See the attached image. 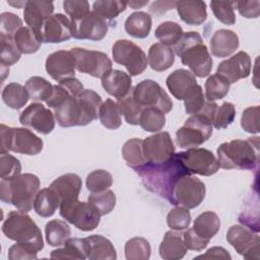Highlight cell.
<instances>
[{"label": "cell", "instance_id": "obj_46", "mask_svg": "<svg viewBox=\"0 0 260 260\" xmlns=\"http://www.w3.org/2000/svg\"><path fill=\"white\" fill-rule=\"evenodd\" d=\"M122 115L124 116L125 121L130 125H138L139 117L143 108L136 103L132 95V90L125 98L117 101Z\"/></svg>", "mask_w": 260, "mask_h": 260}, {"label": "cell", "instance_id": "obj_41", "mask_svg": "<svg viewBox=\"0 0 260 260\" xmlns=\"http://www.w3.org/2000/svg\"><path fill=\"white\" fill-rule=\"evenodd\" d=\"M231 83L221 75L215 73L210 75L205 81V99L210 102L223 99L229 90Z\"/></svg>", "mask_w": 260, "mask_h": 260}, {"label": "cell", "instance_id": "obj_24", "mask_svg": "<svg viewBox=\"0 0 260 260\" xmlns=\"http://www.w3.org/2000/svg\"><path fill=\"white\" fill-rule=\"evenodd\" d=\"M81 187L82 182L80 177L73 173L58 177L50 185V188H52L57 193L60 199V206L78 200Z\"/></svg>", "mask_w": 260, "mask_h": 260}, {"label": "cell", "instance_id": "obj_49", "mask_svg": "<svg viewBox=\"0 0 260 260\" xmlns=\"http://www.w3.org/2000/svg\"><path fill=\"white\" fill-rule=\"evenodd\" d=\"M1 42V54H0V63L3 67H9L10 65L15 64L21 56V53L18 51L15 46L14 40L0 35Z\"/></svg>", "mask_w": 260, "mask_h": 260}, {"label": "cell", "instance_id": "obj_38", "mask_svg": "<svg viewBox=\"0 0 260 260\" xmlns=\"http://www.w3.org/2000/svg\"><path fill=\"white\" fill-rule=\"evenodd\" d=\"M142 141L139 138H132L127 140L122 147V156L127 166L133 170L146 164L142 151Z\"/></svg>", "mask_w": 260, "mask_h": 260}, {"label": "cell", "instance_id": "obj_42", "mask_svg": "<svg viewBox=\"0 0 260 260\" xmlns=\"http://www.w3.org/2000/svg\"><path fill=\"white\" fill-rule=\"evenodd\" d=\"M138 125L147 132H158L166 125L165 114L156 108H143Z\"/></svg>", "mask_w": 260, "mask_h": 260}, {"label": "cell", "instance_id": "obj_56", "mask_svg": "<svg viewBox=\"0 0 260 260\" xmlns=\"http://www.w3.org/2000/svg\"><path fill=\"white\" fill-rule=\"evenodd\" d=\"M65 12L70 16V20H77L89 13V3L85 0H66L63 2Z\"/></svg>", "mask_w": 260, "mask_h": 260}, {"label": "cell", "instance_id": "obj_44", "mask_svg": "<svg viewBox=\"0 0 260 260\" xmlns=\"http://www.w3.org/2000/svg\"><path fill=\"white\" fill-rule=\"evenodd\" d=\"M149 242L141 237L128 240L125 244V257L127 260H147L150 258Z\"/></svg>", "mask_w": 260, "mask_h": 260}, {"label": "cell", "instance_id": "obj_17", "mask_svg": "<svg viewBox=\"0 0 260 260\" xmlns=\"http://www.w3.org/2000/svg\"><path fill=\"white\" fill-rule=\"evenodd\" d=\"M19 122L25 127L47 135L54 130L56 120L51 110L41 103H31L21 112Z\"/></svg>", "mask_w": 260, "mask_h": 260}, {"label": "cell", "instance_id": "obj_58", "mask_svg": "<svg viewBox=\"0 0 260 260\" xmlns=\"http://www.w3.org/2000/svg\"><path fill=\"white\" fill-rule=\"evenodd\" d=\"M37 251H35L34 249H31L30 247L24 245V244H20V243H16L14 245H12L9 248L8 251V259L9 260H17V259H37Z\"/></svg>", "mask_w": 260, "mask_h": 260}, {"label": "cell", "instance_id": "obj_37", "mask_svg": "<svg viewBox=\"0 0 260 260\" xmlns=\"http://www.w3.org/2000/svg\"><path fill=\"white\" fill-rule=\"evenodd\" d=\"M99 118L106 128L111 130L118 129L122 124V113L117 102L111 99L106 100L100 108Z\"/></svg>", "mask_w": 260, "mask_h": 260}, {"label": "cell", "instance_id": "obj_3", "mask_svg": "<svg viewBox=\"0 0 260 260\" xmlns=\"http://www.w3.org/2000/svg\"><path fill=\"white\" fill-rule=\"evenodd\" d=\"M216 153L219 168L254 170L259 162V137L223 142L218 146Z\"/></svg>", "mask_w": 260, "mask_h": 260}, {"label": "cell", "instance_id": "obj_14", "mask_svg": "<svg viewBox=\"0 0 260 260\" xmlns=\"http://www.w3.org/2000/svg\"><path fill=\"white\" fill-rule=\"evenodd\" d=\"M70 51L75 57L76 69L81 73L102 78L112 70V61L104 52L83 48H73Z\"/></svg>", "mask_w": 260, "mask_h": 260}, {"label": "cell", "instance_id": "obj_31", "mask_svg": "<svg viewBox=\"0 0 260 260\" xmlns=\"http://www.w3.org/2000/svg\"><path fill=\"white\" fill-rule=\"evenodd\" d=\"M89 245L87 259L90 260H115L117 253L112 242L102 235H92L86 238Z\"/></svg>", "mask_w": 260, "mask_h": 260}, {"label": "cell", "instance_id": "obj_39", "mask_svg": "<svg viewBox=\"0 0 260 260\" xmlns=\"http://www.w3.org/2000/svg\"><path fill=\"white\" fill-rule=\"evenodd\" d=\"M13 40L21 54L36 53L42 45L41 39L28 26H22L15 34Z\"/></svg>", "mask_w": 260, "mask_h": 260}, {"label": "cell", "instance_id": "obj_33", "mask_svg": "<svg viewBox=\"0 0 260 260\" xmlns=\"http://www.w3.org/2000/svg\"><path fill=\"white\" fill-rule=\"evenodd\" d=\"M192 229L199 237L210 241L220 229V219L214 211H204L196 217Z\"/></svg>", "mask_w": 260, "mask_h": 260}, {"label": "cell", "instance_id": "obj_13", "mask_svg": "<svg viewBox=\"0 0 260 260\" xmlns=\"http://www.w3.org/2000/svg\"><path fill=\"white\" fill-rule=\"evenodd\" d=\"M176 155L191 175L211 176L219 169L217 158L206 148H188L186 151L176 153Z\"/></svg>", "mask_w": 260, "mask_h": 260}, {"label": "cell", "instance_id": "obj_28", "mask_svg": "<svg viewBox=\"0 0 260 260\" xmlns=\"http://www.w3.org/2000/svg\"><path fill=\"white\" fill-rule=\"evenodd\" d=\"M187 250L183 234H180L179 231H169L165 234L158 252L159 256L165 260H179L185 256Z\"/></svg>", "mask_w": 260, "mask_h": 260}, {"label": "cell", "instance_id": "obj_5", "mask_svg": "<svg viewBox=\"0 0 260 260\" xmlns=\"http://www.w3.org/2000/svg\"><path fill=\"white\" fill-rule=\"evenodd\" d=\"M40 179L34 174H20L11 180L0 181V199L18 210L28 212L40 191Z\"/></svg>", "mask_w": 260, "mask_h": 260}, {"label": "cell", "instance_id": "obj_20", "mask_svg": "<svg viewBox=\"0 0 260 260\" xmlns=\"http://www.w3.org/2000/svg\"><path fill=\"white\" fill-rule=\"evenodd\" d=\"M251 72V58L240 51L231 58L223 60L217 66L216 73L223 76L230 83H235L240 79L246 78Z\"/></svg>", "mask_w": 260, "mask_h": 260}, {"label": "cell", "instance_id": "obj_4", "mask_svg": "<svg viewBox=\"0 0 260 260\" xmlns=\"http://www.w3.org/2000/svg\"><path fill=\"white\" fill-rule=\"evenodd\" d=\"M174 53L197 77H206L212 69V58L197 31L184 32L174 46Z\"/></svg>", "mask_w": 260, "mask_h": 260}, {"label": "cell", "instance_id": "obj_16", "mask_svg": "<svg viewBox=\"0 0 260 260\" xmlns=\"http://www.w3.org/2000/svg\"><path fill=\"white\" fill-rule=\"evenodd\" d=\"M226 241L245 259H259L260 238L252 230L239 224L232 225L226 233Z\"/></svg>", "mask_w": 260, "mask_h": 260}, {"label": "cell", "instance_id": "obj_18", "mask_svg": "<svg viewBox=\"0 0 260 260\" xmlns=\"http://www.w3.org/2000/svg\"><path fill=\"white\" fill-rule=\"evenodd\" d=\"M72 37L77 40L101 41L108 32V22L93 11L77 20H71Z\"/></svg>", "mask_w": 260, "mask_h": 260}, {"label": "cell", "instance_id": "obj_52", "mask_svg": "<svg viewBox=\"0 0 260 260\" xmlns=\"http://www.w3.org/2000/svg\"><path fill=\"white\" fill-rule=\"evenodd\" d=\"M21 173L20 161L13 155L7 153L0 154V177L3 180H11Z\"/></svg>", "mask_w": 260, "mask_h": 260}, {"label": "cell", "instance_id": "obj_62", "mask_svg": "<svg viewBox=\"0 0 260 260\" xmlns=\"http://www.w3.org/2000/svg\"><path fill=\"white\" fill-rule=\"evenodd\" d=\"M147 3H148V1H143V2L131 1V2H128V5H130V7H132L133 9H136V8H139V7H142V6L146 5Z\"/></svg>", "mask_w": 260, "mask_h": 260}, {"label": "cell", "instance_id": "obj_2", "mask_svg": "<svg viewBox=\"0 0 260 260\" xmlns=\"http://www.w3.org/2000/svg\"><path fill=\"white\" fill-rule=\"evenodd\" d=\"M134 171L142 179L145 188L168 201L176 181L184 175H191L176 153L164 164H145Z\"/></svg>", "mask_w": 260, "mask_h": 260}, {"label": "cell", "instance_id": "obj_32", "mask_svg": "<svg viewBox=\"0 0 260 260\" xmlns=\"http://www.w3.org/2000/svg\"><path fill=\"white\" fill-rule=\"evenodd\" d=\"M151 16L143 11H136L130 14L125 20L126 32L136 39L146 38L151 29Z\"/></svg>", "mask_w": 260, "mask_h": 260}, {"label": "cell", "instance_id": "obj_36", "mask_svg": "<svg viewBox=\"0 0 260 260\" xmlns=\"http://www.w3.org/2000/svg\"><path fill=\"white\" fill-rule=\"evenodd\" d=\"M29 96L25 86L19 83H8L2 91V101L4 104L14 110H19L26 105Z\"/></svg>", "mask_w": 260, "mask_h": 260}, {"label": "cell", "instance_id": "obj_9", "mask_svg": "<svg viewBox=\"0 0 260 260\" xmlns=\"http://www.w3.org/2000/svg\"><path fill=\"white\" fill-rule=\"evenodd\" d=\"M212 134V122L202 115H192L176 132V142L182 148L203 144Z\"/></svg>", "mask_w": 260, "mask_h": 260}, {"label": "cell", "instance_id": "obj_30", "mask_svg": "<svg viewBox=\"0 0 260 260\" xmlns=\"http://www.w3.org/2000/svg\"><path fill=\"white\" fill-rule=\"evenodd\" d=\"M147 62L154 71H166L175 62L174 50L161 43H155L148 50Z\"/></svg>", "mask_w": 260, "mask_h": 260}, {"label": "cell", "instance_id": "obj_15", "mask_svg": "<svg viewBox=\"0 0 260 260\" xmlns=\"http://www.w3.org/2000/svg\"><path fill=\"white\" fill-rule=\"evenodd\" d=\"M142 151L146 164H164L175 153V145L167 131L157 132L142 141Z\"/></svg>", "mask_w": 260, "mask_h": 260}, {"label": "cell", "instance_id": "obj_55", "mask_svg": "<svg viewBox=\"0 0 260 260\" xmlns=\"http://www.w3.org/2000/svg\"><path fill=\"white\" fill-rule=\"evenodd\" d=\"M242 128L251 134L259 132V107H249L244 110L241 118Z\"/></svg>", "mask_w": 260, "mask_h": 260}, {"label": "cell", "instance_id": "obj_12", "mask_svg": "<svg viewBox=\"0 0 260 260\" xmlns=\"http://www.w3.org/2000/svg\"><path fill=\"white\" fill-rule=\"evenodd\" d=\"M60 215L80 231L89 232L94 230L101 220V214L89 202L76 200L72 203L61 205Z\"/></svg>", "mask_w": 260, "mask_h": 260}, {"label": "cell", "instance_id": "obj_26", "mask_svg": "<svg viewBox=\"0 0 260 260\" xmlns=\"http://www.w3.org/2000/svg\"><path fill=\"white\" fill-rule=\"evenodd\" d=\"M239 47V37L230 29H218L210 39V50L213 56L224 58L232 55Z\"/></svg>", "mask_w": 260, "mask_h": 260}, {"label": "cell", "instance_id": "obj_7", "mask_svg": "<svg viewBox=\"0 0 260 260\" xmlns=\"http://www.w3.org/2000/svg\"><path fill=\"white\" fill-rule=\"evenodd\" d=\"M1 153L13 151L36 155L43 149V140L26 128H12L1 124Z\"/></svg>", "mask_w": 260, "mask_h": 260}, {"label": "cell", "instance_id": "obj_57", "mask_svg": "<svg viewBox=\"0 0 260 260\" xmlns=\"http://www.w3.org/2000/svg\"><path fill=\"white\" fill-rule=\"evenodd\" d=\"M205 102H206V99H205V95L203 94V89L199 85L196 91L190 98L184 101L186 113L190 115H197L202 110Z\"/></svg>", "mask_w": 260, "mask_h": 260}, {"label": "cell", "instance_id": "obj_40", "mask_svg": "<svg viewBox=\"0 0 260 260\" xmlns=\"http://www.w3.org/2000/svg\"><path fill=\"white\" fill-rule=\"evenodd\" d=\"M53 86L41 76H32L25 82V88L29 99L36 102H47L53 92Z\"/></svg>", "mask_w": 260, "mask_h": 260}, {"label": "cell", "instance_id": "obj_45", "mask_svg": "<svg viewBox=\"0 0 260 260\" xmlns=\"http://www.w3.org/2000/svg\"><path fill=\"white\" fill-rule=\"evenodd\" d=\"M128 2L118 0H99L93 2L92 11L105 20H112L123 12Z\"/></svg>", "mask_w": 260, "mask_h": 260}, {"label": "cell", "instance_id": "obj_22", "mask_svg": "<svg viewBox=\"0 0 260 260\" xmlns=\"http://www.w3.org/2000/svg\"><path fill=\"white\" fill-rule=\"evenodd\" d=\"M43 43H62L72 38V23L70 18L62 13L52 14L44 23L42 34Z\"/></svg>", "mask_w": 260, "mask_h": 260}, {"label": "cell", "instance_id": "obj_43", "mask_svg": "<svg viewBox=\"0 0 260 260\" xmlns=\"http://www.w3.org/2000/svg\"><path fill=\"white\" fill-rule=\"evenodd\" d=\"M183 34L184 31L181 25L174 21H165L155 29V38L159 43L171 48L179 42Z\"/></svg>", "mask_w": 260, "mask_h": 260}, {"label": "cell", "instance_id": "obj_29", "mask_svg": "<svg viewBox=\"0 0 260 260\" xmlns=\"http://www.w3.org/2000/svg\"><path fill=\"white\" fill-rule=\"evenodd\" d=\"M89 245L86 238H69L63 248L53 250L50 254L52 259H87Z\"/></svg>", "mask_w": 260, "mask_h": 260}, {"label": "cell", "instance_id": "obj_21", "mask_svg": "<svg viewBox=\"0 0 260 260\" xmlns=\"http://www.w3.org/2000/svg\"><path fill=\"white\" fill-rule=\"evenodd\" d=\"M53 11L54 4L51 1L30 0L26 1V4L24 5V21L27 26L41 39V34L44 23L53 14Z\"/></svg>", "mask_w": 260, "mask_h": 260}, {"label": "cell", "instance_id": "obj_60", "mask_svg": "<svg viewBox=\"0 0 260 260\" xmlns=\"http://www.w3.org/2000/svg\"><path fill=\"white\" fill-rule=\"evenodd\" d=\"M235 6L239 10L240 14L246 18H257L260 13V2L255 1H237Z\"/></svg>", "mask_w": 260, "mask_h": 260}, {"label": "cell", "instance_id": "obj_61", "mask_svg": "<svg viewBox=\"0 0 260 260\" xmlns=\"http://www.w3.org/2000/svg\"><path fill=\"white\" fill-rule=\"evenodd\" d=\"M231 259L230 253L222 247H212L207 250V252L203 255H199L196 259Z\"/></svg>", "mask_w": 260, "mask_h": 260}, {"label": "cell", "instance_id": "obj_1", "mask_svg": "<svg viewBox=\"0 0 260 260\" xmlns=\"http://www.w3.org/2000/svg\"><path fill=\"white\" fill-rule=\"evenodd\" d=\"M102 98L92 89H84L78 96L69 95L53 109L56 122L61 127L85 126L98 119Z\"/></svg>", "mask_w": 260, "mask_h": 260}, {"label": "cell", "instance_id": "obj_19", "mask_svg": "<svg viewBox=\"0 0 260 260\" xmlns=\"http://www.w3.org/2000/svg\"><path fill=\"white\" fill-rule=\"evenodd\" d=\"M46 71L56 81L74 77L76 60L71 51L59 50L50 54L46 59Z\"/></svg>", "mask_w": 260, "mask_h": 260}, {"label": "cell", "instance_id": "obj_34", "mask_svg": "<svg viewBox=\"0 0 260 260\" xmlns=\"http://www.w3.org/2000/svg\"><path fill=\"white\" fill-rule=\"evenodd\" d=\"M60 207V199L52 188H44L39 191L35 202L34 209L42 217L52 216L57 208Z\"/></svg>", "mask_w": 260, "mask_h": 260}, {"label": "cell", "instance_id": "obj_50", "mask_svg": "<svg viewBox=\"0 0 260 260\" xmlns=\"http://www.w3.org/2000/svg\"><path fill=\"white\" fill-rule=\"evenodd\" d=\"M191 215L189 209L181 206H176L171 209L167 215V224L174 231H184L189 228Z\"/></svg>", "mask_w": 260, "mask_h": 260}, {"label": "cell", "instance_id": "obj_23", "mask_svg": "<svg viewBox=\"0 0 260 260\" xmlns=\"http://www.w3.org/2000/svg\"><path fill=\"white\" fill-rule=\"evenodd\" d=\"M167 86L170 92L179 101L190 98L199 87L195 75L186 69H177L167 78Z\"/></svg>", "mask_w": 260, "mask_h": 260}, {"label": "cell", "instance_id": "obj_8", "mask_svg": "<svg viewBox=\"0 0 260 260\" xmlns=\"http://www.w3.org/2000/svg\"><path fill=\"white\" fill-rule=\"evenodd\" d=\"M205 191V185L201 180L191 175H184L174 184L169 201L175 206L192 209L203 201Z\"/></svg>", "mask_w": 260, "mask_h": 260}, {"label": "cell", "instance_id": "obj_59", "mask_svg": "<svg viewBox=\"0 0 260 260\" xmlns=\"http://www.w3.org/2000/svg\"><path fill=\"white\" fill-rule=\"evenodd\" d=\"M183 240L185 243V246L188 250H193V251H202L204 248H206V246L208 245L209 241L202 239L201 237H199L194 230L191 228L189 230H187L184 234H183Z\"/></svg>", "mask_w": 260, "mask_h": 260}, {"label": "cell", "instance_id": "obj_27", "mask_svg": "<svg viewBox=\"0 0 260 260\" xmlns=\"http://www.w3.org/2000/svg\"><path fill=\"white\" fill-rule=\"evenodd\" d=\"M175 7L180 18L189 25H200L207 18L206 3L204 1H178Z\"/></svg>", "mask_w": 260, "mask_h": 260}, {"label": "cell", "instance_id": "obj_25", "mask_svg": "<svg viewBox=\"0 0 260 260\" xmlns=\"http://www.w3.org/2000/svg\"><path fill=\"white\" fill-rule=\"evenodd\" d=\"M131 76L118 69H112L102 77L104 89L117 100L123 99L131 92Z\"/></svg>", "mask_w": 260, "mask_h": 260}, {"label": "cell", "instance_id": "obj_47", "mask_svg": "<svg viewBox=\"0 0 260 260\" xmlns=\"http://www.w3.org/2000/svg\"><path fill=\"white\" fill-rule=\"evenodd\" d=\"M113 184L112 175L105 170H95L86 177V188L91 193H100L109 188Z\"/></svg>", "mask_w": 260, "mask_h": 260}, {"label": "cell", "instance_id": "obj_48", "mask_svg": "<svg viewBox=\"0 0 260 260\" xmlns=\"http://www.w3.org/2000/svg\"><path fill=\"white\" fill-rule=\"evenodd\" d=\"M88 202L95 207L103 216L109 214L116 205V195L112 190H106L100 193H91L88 196Z\"/></svg>", "mask_w": 260, "mask_h": 260}, {"label": "cell", "instance_id": "obj_11", "mask_svg": "<svg viewBox=\"0 0 260 260\" xmlns=\"http://www.w3.org/2000/svg\"><path fill=\"white\" fill-rule=\"evenodd\" d=\"M132 95L142 108H156L164 114L173 109V102L166 90L154 80L145 79L132 88Z\"/></svg>", "mask_w": 260, "mask_h": 260}, {"label": "cell", "instance_id": "obj_54", "mask_svg": "<svg viewBox=\"0 0 260 260\" xmlns=\"http://www.w3.org/2000/svg\"><path fill=\"white\" fill-rule=\"evenodd\" d=\"M0 19V35L14 39L15 34L22 27V20L11 12L1 13Z\"/></svg>", "mask_w": 260, "mask_h": 260}, {"label": "cell", "instance_id": "obj_35", "mask_svg": "<svg viewBox=\"0 0 260 260\" xmlns=\"http://www.w3.org/2000/svg\"><path fill=\"white\" fill-rule=\"evenodd\" d=\"M46 240L52 247H59L66 243L71 236L69 224L65 220L53 219L50 220L45 228Z\"/></svg>", "mask_w": 260, "mask_h": 260}, {"label": "cell", "instance_id": "obj_53", "mask_svg": "<svg viewBox=\"0 0 260 260\" xmlns=\"http://www.w3.org/2000/svg\"><path fill=\"white\" fill-rule=\"evenodd\" d=\"M236 117V108L232 103L224 102L221 106L217 107L212 125L216 129H224L230 126Z\"/></svg>", "mask_w": 260, "mask_h": 260}, {"label": "cell", "instance_id": "obj_51", "mask_svg": "<svg viewBox=\"0 0 260 260\" xmlns=\"http://www.w3.org/2000/svg\"><path fill=\"white\" fill-rule=\"evenodd\" d=\"M235 2L233 1H211L210 7L211 10L220 22L233 25L236 22V15L234 12Z\"/></svg>", "mask_w": 260, "mask_h": 260}, {"label": "cell", "instance_id": "obj_10", "mask_svg": "<svg viewBox=\"0 0 260 260\" xmlns=\"http://www.w3.org/2000/svg\"><path fill=\"white\" fill-rule=\"evenodd\" d=\"M113 59L123 65L130 76L141 74L147 67V57L144 51L128 40H118L112 48Z\"/></svg>", "mask_w": 260, "mask_h": 260}, {"label": "cell", "instance_id": "obj_6", "mask_svg": "<svg viewBox=\"0 0 260 260\" xmlns=\"http://www.w3.org/2000/svg\"><path fill=\"white\" fill-rule=\"evenodd\" d=\"M2 232L9 240L24 244L37 252L44 248L42 232L26 212L10 211L2 223Z\"/></svg>", "mask_w": 260, "mask_h": 260}]
</instances>
